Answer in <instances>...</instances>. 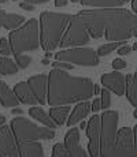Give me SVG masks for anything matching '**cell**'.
<instances>
[{
  "label": "cell",
  "instance_id": "1",
  "mask_svg": "<svg viewBox=\"0 0 137 157\" xmlns=\"http://www.w3.org/2000/svg\"><path fill=\"white\" fill-rule=\"evenodd\" d=\"M78 15L84 19L92 38L127 41L137 37V15L126 8H91L80 11Z\"/></svg>",
  "mask_w": 137,
  "mask_h": 157
},
{
  "label": "cell",
  "instance_id": "2",
  "mask_svg": "<svg viewBox=\"0 0 137 157\" xmlns=\"http://www.w3.org/2000/svg\"><path fill=\"white\" fill-rule=\"evenodd\" d=\"M96 85L85 77H74L66 70L54 68L48 75L47 102L52 107L89 100L95 96Z\"/></svg>",
  "mask_w": 137,
  "mask_h": 157
},
{
  "label": "cell",
  "instance_id": "3",
  "mask_svg": "<svg viewBox=\"0 0 137 157\" xmlns=\"http://www.w3.org/2000/svg\"><path fill=\"white\" fill-rule=\"evenodd\" d=\"M71 15L52 11L40 14V43L44 51H54L60 45Z\"/></svg>",
  "mask_w": 137,
  "mask_h": 157
},
{
  "label": "cell",
  "instance_id": "4",
  "mask_svg": "<svg viewBox=\"0 0 137 157\" xmlns=\"http://www.w3.org/2000/svg\"><path fill=\"white\" fill-rule=\"evenodd\" d=\"M8 40L11 44L13 55H21V53L36 51L40 43V22L34 18L29 19L18 29L11 30Z\"/></svg>",
  "mask_w": 137,
  "mask_h": 157
},
{
  "label": "cell",
  "instance_id": "5",
  "mask_svg": "<svg viewBox=\"0 0 137 157\" xmlns=\"http://www.w3.org/2000/svg\"><path fill=\"white\" fill-rule=\"evenodd\" d=\"M18 144L30 141H50L55 138V130L50 127H40L23 116L14 117L10 123Z\"/></svg>",
  "mask_w": 137,
  "mask_h": 157
},
{
  "label": "cell",
  "instance_id": "6",
  "mask_svg": "<svg viewBox=\"0 0 137 157\" xmlns=\"http://www.w3.org/2000/svg\"><path fill=\"white\" fill-rule=\"evenodd\" d=\"M55 60L60 62H67L70 64L84 66V67H93L100 63L99 55L92 48H84V47H73L65 48L63 51L55 53Z\"/></svg>",
  "mask_w": 137,
  "mask_h": 157
},
{
  "label": "cell",
  "instance_id": "7",
  "mask_svg": "<svg viewBox=\"0 0 137 157\" xmlns=\"http://www.w3.org/2000/svg\"><path fill=\"white\" fill-rule=\"evenodd\" d=\"M118 120L119 113L117 111H104L102 115L100 128V157H106L112 149L118 135Z\"/></svg>",
  "mask_w": 137,
  "mask_h": 157
},
{
  "label": "cell",
  "instance_id": "8",
  "mask_svg": "<svg viewBox=\"0 0 137 157\" xmlns=\"http://www.w3.org/2000/svg\"><path fill=\"white\" fill-rule=\"evenodd\" d=\"M91 36L87 29L84 19L78 14L71 15L65 34L60 41V48H73V47H84L89 43Z\"/></svg>",
  "mask_w": 137,
  "mask_h": 157
},
{
  "label": "cell",
  "instance_id": "9",
  "mask_svg": "<svg viewBox=\"0 0 137 157\" xmlns=\"http://www.w3.org/2000/svg\"><path fill=\"white\" fill-rule=\"evenodd\" d=\"M106 157H137V146L133 138V128L122 127L118 130L117 141Z\"/></svg>",
  "mask_w": 137,
  "mask_h": 157
},
{
  "label": "cell",
  "instance_id": "10",
  "mask_svg": "<svg viewBox=\"0 0 137 157\" xmlns=\"http://www.w3.org/2000/svg\"><path fill=\"white\" fill-rule=\"evenodd\" d=\"M18 145H19V157H45L44 147L38 141L22 142ZM51 157H70L65 144H55Z\"/></svg>",
  "mask_w": 137,
  "mask_h": 157
},
{
  "label": "cell",
  "instance_id": "11",
  "mask_svg": "<svg viewBox=\"0 0 137 157\" xmlns=\"http://www.w3.org/2000/svg\"><path fill=\"white\" fill-rule=\"evenodd\" d=\"M100 128H102V115L91 116L87 124L89 157H100Z\"/></svg>",
  "mask_w": 137,
  "mask_h": 157
},
{
  "label": "cell",
  "instance_id": "12",
  "mask_svg": "<svg viewBox=\"0 0 137 157\" xmlns=\"http://www.w3.org/2000/svg\"><path fill=\"white\" fill-rule=\"evenodd\" d=\"M0 157H19V145L10 126L0 127Z\"/></svg>",
  "mask_w": 137,
  "mask_h": 157
},
{
  "label": "cell",
  "instance_id": "13",
  "mask_svg": "<svg viewBox=\"0 0 137 157\" xmlns=\"http://www.w3.org/2000/svg\"><path fill=\"white\" fill-rule=\"evenodd\" d=\"M100 82L110 92L115 93L119 97L126 93V75H123L118 70H115V72H108V74L102 75Z\"/></svg>",
  "mask_w": 137,
  "mask_h": 157
},
{
  "label": "cell",
  "instance_id": "14",
  "mask_svg": "<svg viewBox=\"0 0 137 157\" xmlns=\"http://www.w3.org/2000/svg\"><path fill=\"white\" fill-rule=\"evenodd\" d=\"M80 128L71 127L65 135V146L70 157H89L80 144Z\"/></svg>",
  "mask_w": 137,
  "mask_h": 157
},
{
  "label": "cell",
  "instance_id": "15",
  "mask_svg": "<svg viewBox=\"0 0 137 157\" xmlns=\"http://www.w3.org/2000/svg\"><path fill=\"white\" fill-rule=\"evenodd\" d=\"M27 83L32 87L38 104L44 105L47 102V94H48V75L47 74H38L33 75L27 79Z\"/></svg>",
  "mask_w": 137,
  "mask_h": 157
},
{
  "label": "cell",
  "instance_id": "16",
  "mask_svg": "<svg viewBox=\"0 0 137 157\" xmlns=\"http://www.w3.org/2000/svg\"><path fill=\"white\" fill-rule=\"evenodd\" d=\"M89 112H91V102L88 100L80 101L74 107V109L71 111V113L69 115L67 122L66 123H67L69 127H73V126H75L77 123H81L82 120L88 116V113Z\"/></svg>",
  "mask_w": 137,
  "mask_h": 157
},
{
  "label": "cell",
  "instance_id": "17",
  "mask_svg": "<svg viewBox=\"0 0 137 157\" xmlns=\"http://www.w3.org/2000/svg\"><path fill=\"white\" fill-rule=\"evenodd\" d=\"M14 92L17 93L19 101L23 102V104H27V105L38 104V101H37V98H36L34 93H33L32 87H30V85L27 82H18V83H15Z\"/></svg>",
  "mask_w": 137,
  "mask_h": 157
},
{
  "label": "cell",
  "instance_id": "18",
  "mask_svg": "<svg viewBox=\"0 0 137 157\" xmlns=\"http://www.w3.org/2000/svg\"><path fill=\"white\" fill-rule=\"evenodd\" d=\"M19 98H18L17 93L11 90L8 85L3 81H0V104L4 108H14L19 105Z\"/></svg>",
  "mask_w": 137,
  "mask_h": 157
},
{
  "label": "cell",
  "instance_id": "19",
  "mask_svg": "<svg viewBox=\"0 0 137 157\" xmlns=\"http://www.w3.org/2000/svg\"><path fill=\"white\" fill-rule=\"evenodd\" d=\"M126 97L130 104L137 108V71L126 75Z\"/></svg>",
  "mask_w": 137,
  "mask_h": 157
},
{
  "label": "cell",
  "instance_id": "20",
  "mask_svg": "<svg viewBox=\"0 0 137 157\" xmlns=\"http://www.w3.org/2000/svg\"><path fill=\"white\" fill-rule=\"evenodd\" d=\"M29 115L34 120L42 123L45 127H50V128H55V127H56V123L52 120V117L50 116V113L45 112L41 107H32L29 109Z\"/></svg>",
  "mask_w": 137,
  "mask_h": 157
},
{
  "label": "cell",
  "instance_id": "21",
  "mask_svg": "<svg viewBox=\"0 0 137 157\" xmlns=\"http://www.w3.org/2000/svg\"><path fill=\"white\" fill-rule=\"evenodd\" d=\"M81 4L92 8H114L122 7L125 2L123 0H81Z\"/></svg>",
  "mask_w": 137,
  "mask_h": 157
},
{
  "label": "cell",
  "instance_id": "22",
  "mask_svg": "<svg viewBox=\"0 0 137 157\" xmlns=\"http://www.w3.org/2000/svg\"><path fill=\"white\" fill-rule=\"evenodd\" d=\"M69 112H70L69 105H58V107H52L50 109V116L56 123V126H62L67 122Z\"/></svg>",
  "mask_w": 137,
  "mask_h": 157
},
{
  "label": "cell",
  "instance_id": "23",
  "mask_svg": "<svg viewBox=\"0 0 137 157\" xmlns=\"http://www.w3.org/2000/svg\"><path fill=\"white\" fill-rule=\"evenodd\" d=\"M19 66L17 62L11 60L8 56L0 57V75H15L18 72Z\"/></svg>",
  "mask_w": 137,
  "mask_h": 157
},
{
  "label": "cell",
  "instance_id": "24",
  "mask_svg": "<svg viewBox=\"0 0 137 157\" xmlns=\"http://www.w3.org/2000/svg\"><path fill=\"white\" fill-rule=\"evenodd\" d=\"M23 23H25V17L18 14H7L4 18L3 28L7 30H14V29H18L19 26H22Z\"/></svg>",
  "mask_w": 137,
  "mask_h": 157
},
{
  "label": "cell",
  "instance_id": "25",
  "mask_svg": "<svg viewBox=\"0 0 137 157\" xmlns=\"http://www.w3.org/2000/svg\"><path fill=\"white\" fill-rule=\"evenodd\" d=\"M126 44V41H110L108 44H103L100 45L99 48H97V55L99 56H107L110 55L111 52H114V51H117L119 47H122V45Z\"/></svg>",
  "mask_w": 137,
  "mask_h": 157
},
{
  "label": "cell",
  "instance_id": "26",
  "mask_svg": "<svg viewBox=\"0 0 137 157\" xmlns=\"http://www.w3.org/2000/svg\"><path fill=\"white\" fill-rule=\"evenodd\" d=\"M100 100H102V109H108L111 105V94L107 87L100 90Z\"/></svg>",
  "mask_w": 137,
  "mask_h": 157
},
{
  "label": "cell",
  "instance_id": "27",
  "mask_svg": "<svg viewBox=\"0 0 137 157\" xmlns=\"http://www.w3.org/2000/svg\"><path fill=\"white\" fill-rule=\"evenodd\" d=\"M0 53H2V56H10L11 53H13L10 40L6 37L0 38Z\"/></svg>",
  "mask_w": 137,
  "mask_h": 157
},
{
  "label": "cell",
  "instance_id": "28",
  "mask_svg": "<svg viewBox=\"0 0 137 157\" xmlns=\"http://www.w3.org/2000/svg\"><path fill=\"white\" fill-rule=\"evenodd\" d=\"M15 62H17V64L21 68H26L27 66L32 63V57L21 53V55H15Z\"/></svg>",
  "mask_w": 137,
  "mask_h": 157
},
{
  "label": "cell",
  "instance_id": "29",
  "mask_svg": "<svg viewBox=\"0 0 137 157\" xmlns=\"http://www.w3.org/2000/svg\"><path fill=\"white\" fill-rule=\"evenodd\" d=\"M52 67L69 71V70H71V68H73V64H70V63H67V62H60V60H56V62L52 63Z\"/></svg>",
  "mask_w": 137,
  "mask_h": 157
},
{
  "label": "cell",
  "instance_id": "30",
  "mask_svg": "<svg viewBox=\"0 0 137 157\" xmlns=\"http://www.w3.org/2000/svg\"><path fill=\"white\" fill-rule=\"evenodd\" d=\"M126 62L125 60H122V59H114L112 60V68L114 70H123V68H126Z\"/></svg>",
  "mask_w": 137,
  "mask_h": 157
},
{
  "label": "cell",
  "instance_id": "31",
  "mask_svg": "<svg viewBox=\"0 0 137 157\" xmlns=\"http://www.w3.org/2000/svg\"><path fill=\"white\" fill-rule=\"evenodd\" d=\"M102 109V100L100 98H95L93 102H91V111H92L93 113H96L97 111Z\"/></svg>",
  "mask_w": 137,
  "mask_h": 157
},
{
  "label": "cell",
  "instance_id": "32",
  "mask_svg": "<svg viewBox=\"0 0 137 157\" xmlns=\"http://www.w3.org/2000/svg\"><path fill=\"white\" fill-rule=\"evenodd\" d=\"M132 51H133V48H132V47H129V45H127V44H125V45H122V47H119V48H118V49H117V52L119 53L121 56H122V55H127V53H130V52H132Z\"/></svg>",
  "mask_w": 137,
  "mask_h": 157
},
{
  "label": "cell",
  "instance_id": "33",
  "mask_svg": "<svg viewBox=\"0 0 137 157\" xmlns=\"http://www.w3.org/2000/svg\"><path fill=\"white\" fill-rule=\"evenodd\" d=\"M19 7L22 8V10H25V11H33L34 10V6L30 4V3H27V2H22L19 4Z\"/></svg>",
  "mask_w": 137,
  "mask_h": 157
},
{
  "label": "cell",
  "instance_id": "34",
  "mask_svg": "<svg viewBox=\"0 0 137 157\" xmlns=\"http://www.w3.org/2000/svg\"><path fill=\"white\" fill-rule=\"evenodd\" d=\"M133 116L137 119V108L135 109V112H133ZM133 138H135V145L137 146V124L133 127Z\"/></svg>",
  "mask_w": 137,
  "mask_h": 157
},
{
  "label": "cell",
  "instance_id": "35",
  "mask_svg": "<svg viewBox=\"0 0 137 157\" xmlns=\"http://www.w3.org/2000/svg\"><path fill=\"white\" fill-rule=\"evenodd\" d=\"M25 2L30 3V4H33V6H36V4H44V3L50 2V0H25Z\"/></svg>",
  "mask_w": 137,
  "mask_h": 157
},
{
  "label": "cell",
  "instance_id": "36",
  "mask_svg": "<svg viewBox=\"0 0 137 157\" xmlns=\"http://www.w3.org/2000/svg\"><path fill=\"white\" fill-rule=\"evenodd\" d=\"M67 4V0H55V7H65Z\"/></svg>",
  "mask_w": 137,
  "mask_h": 157
},
{
  "label": "cell",
  "instance_id": "37",
  "mask_svg": "<svg viewBox=\"0 0 137 157\" xmlns=\"http://www.w3.org/2000/svg\"><path fill=\"white\" fill-rule=\"evenodd\" d=\"M6 15H7V13H6V11L0 10V29L3 28V23H4V18H6Z\"/></svg>",
  "mask_w": 137,
  "mask_h": 157
},
{
  "label": "cell",
  "instance_id": "38",
  "mask_svg": "<svg viewBox=\"0 0 137 157\" xmlns=\"http://www.w3.org/2000/svg\"><path fill=\"white\" fill-rule=\"evenodd\" d=\"M22 113H23V111L21 108H17V107L13 108V115H22Z\"/></svg>",
  "mask_w": 137,
  "mask_h": 157
},
{
  "label": "cell",
  "instance_id": "39",
  "mask_svg": "<svg viewBox=\"0 0 137 157\" xmlns=\"http://www.w3.org/2000/svg\"><path fill=\"white\" fill-rule=\"evenodd\" d=\"M132 10L137 15V0H132Z\"/></svg>",
  "mask_w": 137,
  "mask_h": 157
},
{
  "label": "cell",
  "instance_id": "40",
  "mask_svg": "<svg viewBox=\"0 0 137 157\" xmlns=\"http://www.w3.org/2000/svg\"><path fill=\"white\" fill-rule=\"evenodd\" d=\"M4 123H6V116H4V115L0 113V127H2V126L4 124Z\"/></svg>",
  "mask_w": 137,
  "mask_h": 157
},
{
  "label": "cell",
  "instance_id": "41",
  "mask_svg": "<svg viewBox=\"0 0 137 157\" xmlns=\"http://www.w3.org/2000/svg\"><path fill=\"white\" fill-rule=\"evenodd\" d=\"M41 63H42V64H44V66H48V64H50V59H47V57H44V59L41 60Z\"/></svg>",
  "mask_w": 137,
  "mask_h": 157
},
{
  "label": "cell",
  "instance_id": "42",
  "mask_svg": "<svg viewBox=\"0 0 137 157\" xmlns=\"http://www.w3.org/2000/svg\"><path fill=\"white\" fill-rule=\"evenodd\" d=\"M45 57L51 59V57H52V52H51V51H45Z\"/></svg>",
  "mask_w": 137,
  "mask_h": 157
},
{
  "label": "cell",
  "instance_id": "43",
  "mask_svg": "<svg viewBox=\"0 0 137 157\" xmlns=\"http://www.w3.org/2000/svg\"><path fill=\"white\" fill-rule=\"evenodd\" d=\"M87 124H88V123H85L84 120H82L81 124H80V128H87Z\"/></svg>",
  "mask_w": 137,
  "mask_h": 157
},
{
  "label": "cell",
  "instance_id": "44",
  "mask_svg": "<svg viewBox=\"0 0 137 157\" xmlns=\"http://www.w3.org/2000/svg\"><path fill=\"white\" fill-rule=\"evenodd\" d=\"M99 93H100V89H99V87H95V94H99Z\"/></svg>",
  "mask_w": 137,
  "mask_h": 157
},
{
  "label": "cell",
  "instance_id": "45",
  "mask_svg": "<svg viewBox=\"0 0 137 157\" xmlns=\"http://www.w3.org/2000/svg\"><path fill=\"white\" fill-rule=\"evenodd\" d=\"M6 2H8V0H0V4H3V3H6Z\"/></svg>",
  "mask_w": 137,
  "mask_h": 157
},
{
  "label": "cell",
  "instance_id": "46",
  "mask_svg": "<svg viewBox=\"0 0 137 157\" xmlns=\"http://www.w3.org/2000/svg\"><path fill=\"white\" fill-rule=\"evenodd\" d=\"M132 48H133V49H137V43H136L135 45H133V47H132Z\"/></svg>",
  "mask_w": 137,
  "mask_h": 157
},
{
  "label": "cell",
  "instance_id": "47",
  "mask_svg": "<svg viewBox=\"0 0 137 157\" xmlns=\"http://www.w3.org/2000/svg\"><path fill=\"white\" fill-rule=\"evenodd\" d=\"M73 3H78V2H81V0H71Z\"/></svg>",
  "mask_w": 137,
  "mask_h": 157
},
{
  "label": "cell",
  "instance_id": "48",
  "mask_svg": "<svg viewBox=\"0 0 137 157\" xmlns=\"http://www.w3.org/2000/svg\"><path fill=\"white\" fill-rule=\"evenodd\" d=\"M123 2H125V3H126V2H129V0H123Z\"/></svg>",
  "mask_w": 137,
  "mask_h": 157
},
{
  "label": "cell",
  "instance_id": "49",
  "mask_svg": "<svg viewBox=\"0 0 137 157\" xmlns=\"http://www.w3.org/2000/svg\"><path fill=\"white\" fill-rule=\"evenodd\" d=\"M14 2H18V0H14Z\"/></svg>",
  "mask_w": 137,
  "mask_h": 157
}]
</instances>
